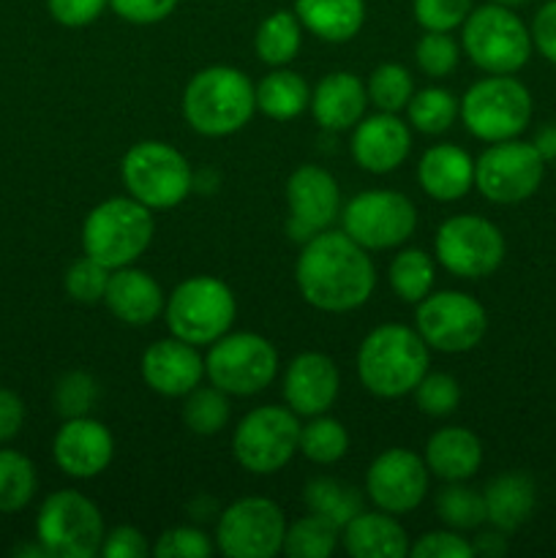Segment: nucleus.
Wrapping results in <instances>:
<instances>
[{"mask_svg":"<svg viewBox=\"0 0 556 558\" xmlns=\"http://www.w3.org/2000/svg\"><path fill=\"white\" fill-rule=\"evenodd\" d=\"M294 283L311 308L322 314H349L363 308L376 289L371 251L354 243L343 229H325L300 248Z\"/></svg>","mask_w":556,"mask_h":558,"instance_id":"nucleus-1","label":"nucleus"},{"mask_svg":"<svg viewBox=\"0 0 556 558\" xmlns=\"http://www.w3.org/2000/svg\"><path fill=\"white\" fill-rule=\"evenodd\" d=\"M431 365V349L409 325H379L360 341L354 368L371 396L396 401L420 385Z\"/></svg>","mask_w":556,"mask_h":558,"instance_id":"nucleus-2","label":"nucleus"},{"mask_svg":"<svg viewBox=\"0 0 556 558\" xmlns=\"http://www.w3.org/2000/svg\"><path fill=\"white\" fill-rule=\"evenodd\" d=\"M183 120L202 136H232L251 123L256 112V85L234 65H207L196 71L180 98Z\"/></svg>","mask_w":556,"mask_h":558,"instance_id":"nucleus-3","label":"nucleus"},{"mask_svg":"<svg viewBox=\"0 0 556 558\" xmlns=\"http://www.w3.org/2000/svg\"><path fill=\"white\" fill-rule=\"evenodd\" d=\"M156 221L153 210L134 196H109L98 202L82 223V251L107 270L129 267L150 248Z\"/></svg>","mask_w":556,"mask_h":558,"instance_id":"nucleus-4","label":"nucleus"},{"mask_svg":"<svg viewBox=\"0 0 556 558\" xmlns=\"http://www.w3.org/2000/svg\"><path fill=\"white\" fill-rule=\"evenodd\" d=\"M120 180L129 196L147 210H174L194 191V169L178 147L161 140H142L125 150Z\"/></svg>","mask_w":556,"mask_h":558,"instance_id":"nucleus-5","label":"nucleus"},{"mask_svg":"<svg viewBox=\"0 0 556 558\" xmlns=\"http://www.w3.org/2000/svg\"><path fill=\"white\" fill-rule=\"evenodd\" d=\"M234 316H238L234 292L216 276L185 278L172 289L164 305L169 336L200 349L227 336L234 325Z\"/></svg>","mask_w":556,"mask_h":558,"instance_id":"nucleus-6","label":"nucleus"},{"mask_svg":"<svg viewBox=\"0 0 556 558\" xmlns=\"http://www.w3.org/2000/svg\"><path fill=\"white\" fill-rule=\"evenodd\" d=\"M532 49V33L507 5H474L461 25V52L485 74H516L529 63Z\"/></svg>","mask_w":556,"mask_h":558,"instance_id":"nucleus-7","label":"nucleus"},{"mask_svg":"<svg viewBox=\"0 0 556 558\" xmlns=\"http://www.w3.org/2000/svg\"><path fill=\"white\" fill-rule=\"evenodd\" d=\"M463 129L480 142L518 140L532 120V93L516 74H485L461 98Z\"/></svg>","mask_w":556,"mask_h":558,"instance_id":"nucleus-8","label":"nucleus"},{"mask_svg":"<svg viewBox=\"0 0 556 558\" xmlns=\"http://www.w3.org/2000/svg\"><path fill=\"white\" fill-rule=\"evenodd\" d=\"M104 537L101 510L80 490H55L38 507L36 539L49 558H96L101 556Z\"/></svg>","mask_w":556,"mask_h":558,"instance_id":"nucleus-9","label":"nucleus"},{"mask_svg":"<svg viewBox=\"0 0 556 558\" xmlns=\"http://www.w3.org/2000/svg\"><path fill=\"white\" fill-rule=\"evenodd\" d=\"M205 376L227 396L251 398L276 381L278 352L259 332L229 330L207 347Z\"/></svg>","mask_w":556,"mask_h":558,"instance_id":"nucleus-10","label":"nucleus"},{"mask_svg":"<svg viewBox=\"0 0 556 558\" xmlns=\"http://www.w3.org/2000/svg\"><path fill=\"white\" fill-rule=\"evenodd\" d=\"M300 452V417L289 407H256L232 434V456L256 477L281 472Z\"/></svg>","mask_w":556,"mask_h":558,"instance_id":"nucleus-11","label":"nucleus"},{"mask_svg":"<svg viewBox=\"0 0 556 558\" xmlns=\"http://www.w3.org/2000/svg\"><path fill=\"white\" fill-rule=\"evenodd\" d=\"M434 254L450 276L463 278V281H480L499 270L507 254V243L494 221L472 216V213H458L436 229Z\"/></svg>","mask_w":556,"mask_h":558,"instance_id":"nucleus-12","label":"nucleus"},{"mask_svg":"<svg viewBox=\"0 0 556 558\" xmlns=\"http://www.w3.org/2000/svg\"><path fill=\"white\" fill-rule=\"evenodd\" d=\"M414 330L431 352L463 354L472 352L488 330V314L472 294L445 289L431 292L414 305Z\"/></svg>","mask_w":556,"mask_h":558,"instance_id":"nucleus-13","label":"nucleus"},{"mask_svg":"<svg viewBox=\"0 0 556 558\" xmlns=\"http://www.w3.org/2000/svg\"><path fill=\"white\" fill-rule=\"evenodd\" d=\"M341 229L365 251L401 248L418 229V207L401 191H363L341 207Z\"/></svg>","mask_w":556,"mask_h":558,"instance_id":"nucleus-14","label":"nucleus"},{"mask_svg":"<svg viewBox=\"0 0 556 558\" xmlns=\"http://www.w3.org/2000/svg\"><path fill=\"white\" fill-rule=\"evenodd\" d=\"M287 515L265 496L232 501L216 521V550L227 558H273L283 550Z\"/></svg>","mask_w":556,"mask_h":558,"instance_id":"nucleus-15","label":"nucleus"},{"mask_svg":"<svg viewBox=\"0 0 556 558\" xmlns=\"http://www.w3.org/2000/svg\"><path fill=\"white\" fill-rule=\"evenodd\" d=\"M545 158L532 142H494L474 161V189L494 205H518L537 194Z\"/></svg>","mask_w":556,"mask_h":558,"instance_id":"nucleus-16","label":"nucleus"},{"mask_svg":"<svg viewBox=\"0 0 556 558\" xmlns=\"http://www.w3.org/2000/svg\"><path fill=\"white\" fill-rule=\"evenodd\" d=\"M431 472L423 456L407 447H390L371 461L365 472V494L376 510L390 515H409L428 496Z\"/></svg>","mask_w":556,"mask_h":558,"instance_id":"nucleus-17","label":"nucleus"},{"mask_svg":"<svg viewBox=\"0 0 556 558\" xmlns=\"http://www.w3.org/2000/svg\"><path fill=\"white\" fill-rule=\"evenodd\" d=\"M287 232L294 243H309L341 218L338 180L319 163H303L287 180Z\"/></svg>","mask_w":556,"mask_h":558,"instance_id":"nucleus-18","label":"nucleus"},{"mask_svg":"<svg viewBox=\"0 0 556 558\" xmlns=\"http://www.w3.org/2000/svg\"><path fill=\"white\" fill-rule=\"evenodd\" d=\"M55 466L71 480H93L109 469L114 458V439L109 428L90 414L63 420L52 439Z\"/></svg>","mask_w":556,"mask_h":558,"instance_id":"nucleus-19","label":"nucleus"},{"mask_svg":"<svg viewBox=\"0 0 556 558\" xmlns=\"http://www.w3.org/2000/svg\"><path fill=\"white\" fill-rule=\"evenodd\" d=\"M349 150L363 172L390 174L401 169L412 153V125L396 112L365 114L352 129Z\"/></svg>","mask_w":556,"mask_h":558,"instance_id":"nucleus-20","label":"nucleus"},{"mask_svg":"<svg viewBox=\"0 0 556 558\" xmlns=\"http://www.w3.org/2000/svg\"><path fill=\"white\" fill-rule=\"evenodd\" d=\"M142 381L164 398H185L205 379V357L200 347L169 336L153 341L140 360Z\"/></svg>","mask_w":556,"mask_h":558,"instance_id":"nucleus-21","label":"nucleus"},{"mask_svg":"<svg viewBox=\"0 0 556 558\" xmlns=\"http://www.w3.org/2000/svg\"><path fill=\"white\" fill-rule=\"evenodd\" d=\"M341 374L333 357L322 352H300L283 371V403L298 417L327 414L338 401Z\"/></svg>","mask_w":556,"mask_h":558,"instance_id":"nucleus-22","label":"nucleus"},{"mask_svg":"<svg viewBox=\"0 0 556 558\" xmlns=\"http://www.w3.org/2000/svg\"><path fill=\"white\" fill-rule=\"evenodd\" d=\"M104 305L118 322L129 327H147L164 316L167 294L161 283L147 270L129 265L109 272L107 292H104Z\"/></svg>","mask_w":556,"mask_h":558,"instance_id":"nucleus-23","label":"nucleus"},{"mask_svg":"<svg viewBox=\"0 0 556 558\" xmlns=\"http://www.w3.org/2000/svg\"><path fill=\"white\" fill-rule=\"evenodd\" d=\"M368 104V90H365V82L358 74H352V71H330L311 90L309 109L319 129L343 134V131H352L365 118Z\"/></svg>","mask_w":556,"mask_h":558,"instance_id":"nucleus-24","label":"nucleus"},{"mask_svg":"<svg viewBox=\"0 0 556 558\" xmlns=\"http://www.w3.org/2000/svg\"><path fill=\"white\" fill-rule=\"evenodd\" d=\"M418 183L436 202L463 199L474 189V158L450 142L431 145L420 156Z\"/></svg>","mask_w":556,"mask_h":558,"instance_id":"nucleus-25","label":"nucleus"},{"mask_svg":"<svg viewBox=\"0 0 556 558\" xmlns=\"http://www.w3.org/2000/svg\"><path fill=\"white\" fill-rule=\"evenodd\" d=\"M423 461L431 477L445 483H469L483 466V441L461 425L434 430L425 441Z\"/></svg>","mask_w":556,"mask_h":558,"instance_id":"nucleus-26","label":"nucleus"},{"mask_svg":"<svg viewBox=\"0 0 556 558\" xmlns=\"http://www.w3.org/2000/svg\"><path fill=\"white\" fill-rule=\"evenodd\" d=\"M341 543L352 558H403L409 556V534L396 515L385 510L358 512L341 529Z\"/></svg>","mask_w":556,"mask_h":558,"instance_id":"nucleus-27","label":"nucleus"},{"mask_svg":"<svg viewBox=\"0 0 556 558\" xmlns=\"http://www.w3.org/2000/svg\"><path fill=\"white\" fill-rule=\"evenodd\" d=\"M483 499L485 523L499 529L501 534H510L532 518L534 505H537V488L527 474L505 472L485 485Z\"/></svg>","mask_w":556,"mask_h":558,"instance_id":"nucleus-28","label":"nucleus"},{"mask_svg":"<svg viewBox=\"0 0 556 558\" xmlns=\"http://www.w3.org/2000/svg\"><path fill=\"white\" fill-rule=\"evenodd\" d=\"M305 33L327 44H347L363 31L365 0H294Z\"/></svg>","mask_w":556,"mask_h":558,"instance_id":"nucleus-29","label":"nucleus"},{"mask_svg":"<svg viewBox=\"0 0 556 558\" xmlns=\"http://www.w3.org/2000/svg\"><path fill=\"white\" fill-rule=\"evenodd\" d=\"M311 104V87L303 74L289 65L267 71L256 85V109L276 123H289L300 118Z\"/></svg>","mask_w":556,"mask_h":558,"instance_id":"nucleus-30","label":"nucleus"},{"mask_svg":"<svg viewBox=\"0 0 556 558\" xmlns=\"http://www.w3.org/2000/svg\"><path fill=\"white\" fill-rule=\"evenodd\" d=\"M387 281L401 303L418 305L420 300L434 292L436 265L428 251L418 248V245H401L387 267Z\"/></svg>","mask_w":556,"mask_h":558,"instance_id":"nucleus-31","label":"nucleus"},{"mask_svg":"<svg viewBox=\"0 0 556 558\" xmlns=\"http://www.w3.org/2000/svg\"><path fill=\"white\" fill-rule=\"evenodd\" d=\"M303 25L294 11H273L259 22L254 36L256 58L270 69L289 65L303 47Z\"/></svg>","mask_w":556,"mask_h":558,"instance_id":"nucleus-32","label":"nucleus"},{"mask_svg":"<svg viewBox=\"0 0 556 558\" xmlns=\"http://www.w3.org/2000/svg\"><path fill=\"white\" fill-rule=\"evenodd\" d=\"M303 501L305 510L327 518L338 529H343L358 512H363V494L354 485L341 483L336 477L309 480L303 490Z\"/></svg>","mask_w":556,"mask_h":558,"instance_id":"nucleus-33","label":"nucleus"},{"mask_svg":"<svg viewBox=\"0 0 556 558\" xmlns=\"http://www.w3.org/2000/svg\"><path fill=\"white\" fill-rule=\"evenodd\" d=\"M461 112V98L452 96L447 87H423L414 90L407 104V123L425 136H442L452 129Z\"/></svg>","mask_w":556,"mask_h":558,"instance_id":"nucleus-34","label":"nucleus"},{"mask_svg":"<svg viewBox=\"0 0 556 558\" xmlns=\"http://www.w3.org/2000/svg\"><path fill=\"white\" fill-rule=\"evenodd\" d=\"M349 452V430L330 414H316L300 425V456L316 466H333Z\"/></svg>","mask_w":556,"mask_h":558,"instance_id":"nucleus-35","label":"nucleus"},{"mask_svg":"<svg viewBox=\"0 0 556 558\" xmlns=\"http://www.w3.org/2000/svg\"><path fill=\"white\" fill-rule=\"evenodd\" d=\"M338 543H341V529L327 518L309 512L287 526L281 554L289 558H330Z\"/></svg>","mask_w":556,"mask_h":558,"instance_id":"nucleus-36","label":"nucleus"},{"mask_svg":"<svg viewBox=\"0 0 556 558\" xmlns=\"http://www.w3.org/2000/svg\"><path fill=\"white\" fill-rule=\"evenodd\" d=\"M229 398L223 390H218L216 385L210 387H194L189 396L183 398V425L196 436H218L232 420V407H229Z\"/></svg>","mask_w":556,"mask_h":558,"instance_id":"nucleus-37","label":"nucleus"},{"mask_svg":"<svg viewBox=\"0 0 556 558\" xmlns=\"http://www.w3.org/2000/svg\"><path fill=\"white\" fill-rule=\"evenodd\" d=\"M38 474L31 458L20 450H0V512L14 515L33 501Z\"/></svg>","mask_w":556,"mask_h":558,"instance_id":"nucleus-38","label":"nucleus"},{"mask_svg":"<svg viewBox=\"0 0 556 558\" xmlns=\"http://www.w3.org/2000/svg\"><path fill=\"white\" fill-rule=\"evenodd\" d=\"M436 515L452 532H474L485 523L483 490L467 483H447L436 494Z\"/></svg>","mask_w":556,"mask_h":558,"instance_id":"nucleus-39","label":"nucleus"},{"mask_svg":"<svg viewBox=\"0 0 556 558\" xmlns=\"http://www.w3.org/2000/svg\"><path fill=\"white\" fill-rule=\"evenodd\" d=\"M365 90H368V101L371 107H376V112L398 114L412 101L414 80L407 65L379 63L371 71L368 80H365Z\"/></svg>","mask_w":556,"mask_h":558,"instance_id":"nucleus-40","label":"nucleus"},{"mask_svg":"<svg viewBox=\"0 0 556 558\" xmlns=\"http://www.w3.org/2000/svg\"><path fill=\"white\" fill-rule=\"evenodd\" d=\"M98 401V381L87 371H69L55 381L52 407L63 420L85 417Z\"/></svg>","mask_w":556,"mask_h":558,"instance_id":"nucleus-41","label":"nucleus"},{"mask_svg":"<svg viewBox=\"0 0 556 558\" xmlns=\"http://www.w3.org/2000/svg\"><path fill=\"white\" fill-rule=\"evenodd\" d=\"M414 63L431 80H445L461 63V44L450 33L425 31L414 44Z\"/></svg>","mask_w":556,"mask_h":558,"instance_id":"nucleus-42","label":"nucleus"},{"mask_svg":"<svg viewBox=\"0 0 556 558\" xmlns=\"http://www.w3.org/2000/svg\"><path fill=\"white\" fill-rule=\"evenodd\" d=\"M412 396L425 417H450L461 403V385H458L456 376L428 371L412 390Z\"/></svg>","mask_w":556,"mask_h":558,"instance_id":"nucleus-43","label":"nucleus"},{"mask_svg":"<svg viewBox=\"0 0 556 558\" xmlns=\"http://www.w3.org/2000/svg\"><path fill=\"white\" fill-rule=\"evenodd\" d=\"M109 272L101 262H96L93 256H80L76 262H71V267L65 270L63 287L74 303L82 305H96L104 303V292H107Z\"/></svg>","mask_w":556,"mask_h":558,"instance_id":"nucleus-44","label":"nucleus"},{"mask_svg":"<svg viewBox=\"0 0 556 558\" xmlns=\"http://www.w3.org/2000/svg\"><path fill=\"white\" fill-rule=\"evenodd\" d=\"M474 0H412V14L423 31L452 33L472 14Z\"/></svg>","mask_w":556,"mask_h":558,"instance_id":"nucleus-45","label":"nucleus"},{"mask_svg":"<svg viewBox=\"0 0 556 558\" xmlns=\"http://www.w3.org/2000/svg\"><path fill=\"white\" fill-rule=\"evenodd\" d=\"M213 539L196 526L167 529L153 545L156 558H207L213 554Z\"/></svg>","mask_w":556,"mask_h":558,"instance_id":"nucleus-46","label":"nucleus"},{"mask_svg":"<svg viewBox=\"0 0 556 558\" xmlns=\"http://www.w3.org/2000/svg\"><path fill=\"white\" fill-rule=\"evenodd\" d=\"M409 556L412 558H472L474 545L463 537L461 532L452 529H436V532H425L409 545Z\"/></svg>","mask_w":556,"mask_h":558,"instance_id":"nucleus-47","label":"nucleus"},{"mask_svg":"<svg viewBox=\"0 0 556 558\" xmlns=\"http://www.w3.org/2000/svg\"><path fill=\"white\" fill-rule=\"evenodd\" d=\"M180 0H109V9L131 25H158L169 20Z\"/></svg>","mask_w":556,"mask_h":558,"instance_id":"nucleus-48","label":"nucleus"},{"mask_svg":"<svg viewBox=\"0 0 556 558\" xmlns=\"http://www.w3.org/2000/svg\"><path fill=\"white\" fill-rule=\"evenodd\" d=\"M109 9V0H47V11L58 25L87 27Z\"/></svg>","mask_w":556,"mask_h":558,"instance_id":"nucleus-49","label":"nucleus"},{"mask_svg":"<svg viewBox=\"0 0 556 558\" xmlns=\"http://www.w3.org/2000/svg\"><path fill=\"white\" fill-rule=\"evenodd\" d=\"M150 554L145 534L136 526H114L101 545L104 558H145Z\"/></svg>","mask_w":556,"mask_h":558,"instance_id":"nucleus-50","label":"nucleus"},{"mask_svg":"<svg viewBox=\"0 0 556 558\" xmlns=\"http://www.w3.org/2000/svg\"><path fill=\"white\" fill-rule=\"evenodd\" d=\"M529 33H532V47L537 49L548 63L556 65V0H548V3L540 5Z\"/></svg>","mask_w":556,"mask_h":558,"instance_id":"nucleus-51","label":"nucleus"},{"mask_svg":"<svg viewBox=\"0 0 556 558\" xmlns=\"http://www.w3.org/2000/svg\"><path fill=\"white\" fill-rule=\"evenodd\" d=\"M25 417V401L14 390L0 387V445H9L11 439L20 436Z\"/></svg>","mask_w":556,"mask_h":558,"instance_id":"nucleus-52","label":"nucleus"},{"mask_svg":"<svg viewBox=\"0 0 556 558\" xmlns=\"http://www.w3.org/2000/svg\"><path fill=\"white\" fill-rule=\"evenodd\" d=\"M472 545H474V556L480 554L485 558L505 556V550H507V543H505V537H501L499 529H494V532H488V534H480L478 543H472Z\"/></svg>","mask_w":556,"mask_h":558,"instance_id":"nucleus-53","label":"nucleus"},{"mask_svg":"<svg viewBox=\"0 0 556 558\" xmlns=\"http://www.w3.org/2000/svg\"><path fill=\"white\" fill-rule=\"evenodd\" d=\"M532 145L537 147V153L545 158V161H556V125H545V129H540Z\"/></svg>","mask_w":556,"mask_h":558,"instance_id":"nucleus-54","label":"nucleus"},{"mask_svg":"<svg viewBox=\"0 0 556 558\" xmlns=\"http://www.w3.org/2000/svg\"><path fill=\"white\" fill-rule=\"evenodd\" d=\"M491 3H499V5H507V9H518V5L529 3V0H491Z\"/></svg>","mask_w":556,"mask_h":558,"instance_id":"nucleus-55","label":"nucleus"}]
</instances>
